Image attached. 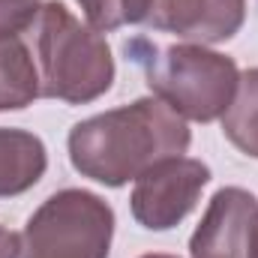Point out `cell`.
Instances as JSON below:
<instances>
[{"label":"cell","mask_w":258,"mask_h":258,"mask_svg":"<svg viewBox=\"0 0 258 258\" xmlns=\"http://www.w3.org/2000/svg\"><path fill=\"white\" fill-rule=\"evenodd\" d=\"M45 144L24 129L0 126V198L27 192L45 174Z\"/></svg>","instance_id":"cell-8"},{"label":"cell","mask_w":258,"mask_h":258,"mask_svg":"<svg viewBox=\"0 0 258 258\" xmlns=\"http://www.w3.org/2000/svg\"><path fill=\"white\" fill-rule=\"evenodd\" d=\"M144 258H174V255H144Z\"/></svg>","instance_id":"cell-15"},{"label":"cell","mask_w":258,"mask_h":258,"mask_svg":"<svg viewBox=\"0 0 258 258\" xmlns=\"http://www.w3.org/2000/svg\"><path fill=\"white\" fill-rule=\"evenodd\" d=\"M114 210L87 189L51 195L21 234L24 258H108Z\"/></svg>","instance_id":"cell-4"},{"label":"cell","mask_w":258,"mask_h":258,"mask_svg":"<svg viewBox=\"0 0 258 258\" xmlns=\"http://www.w3.org/2000/svg\"><path fill=\"white\" fill-rule=\"evenodd\" d=\"M39 9V0H0V36L27 33Z\"/></svg>","instance_id":"cell-12"},{"label":"cell","mask_w":258,"mask_h":258,"mask_svg":"<svg viewBox=\"0 0 258 258\" xmlns=\"http://www.w3.org/2000/svg\"><path fill=\"white\" fill-rule=\"evenodd\" d=\"M27 33L33 36L42 96L81 105L111 87L114 60L105 36L81 24L63 3H45Z\"/></svg>","instance_id":"cell-2"},{"label":"cell","mask_w":258,"mask_h":258,"mask_svg":"<svg viewBox=\"0 0 258 258\" xmlns=\"http://www.w3.org/2000/svg\"><path fill=\"white\" fill-rule=\"evenodd\" d=\"M186 120L156 96L81 120L69 132L75 171L105 186L138 180L156 162L186 153Z\"/></svg>","instance_id":"cell-1"},{"label":"cell","mask_w":258,"mask_h":258,"mask_svg":"<svg viewBox=\"0 0 258 258\" xmlns=\"http://www.w3.org/2000/svg\"><path fill=\"white\" fill-rule=\"evenodd\" d=\"M93 30H117L123 24L147 21L153 0H78Z\"/></svg>","instance_id":"cell-11"},{"label":"cell","mask_w":258,"mask_h":258,"mask_svg":"<svg viewBox=\"0 0 258 258\" xmlns=\"http://www.w3.org/2000/svg\"><path fill=\"white\" fill-rule=\"evenodd\" d=\"M42 96L33 48L21 36H0V111L27 108Z\"/></svg>","instance_id":"cell-9"},{"label":"cell","mask_w":258,"mask_h":258,"mask_svg":"<svg viewBox=\"0 0 258 258\" xmlns=\"http://www.w3.org/2000/svg\"><path fill=\"white\" fill-rule=\"evenodd\" d=\"M258 201L252 192L228 186L210 198V207L189 240L192 258H249Z\"/></svg>","instance_id":"cell-6"},{"label":"cell","mask_w":258,"mask_h":258,"mask_svg":"<svg viewBox=\"0 0 258 258\" xmlns=\"http://www.w3.org/2000/svg\"><path fill=\"white\" fill-rule=\"evenodd\" d=\"M210 180V168L198 159L171 156L147 168L132 189V216L150 228H174L195 204Z\"/></svg>","instance_id":"cell-5"},{"label":"cell","mask_w":258,"mask_h":258,"mask_svg":"<svg viewBox=\"0 0 258 258\" xmlns=\"http://www.w3.org/2000/svg\"><path fill=\"white\" fill-rule=\"evenodd\" d=\"M222 132L237 150L258 159V69L240 75L237 93L222 114Z\"/></svg>","instance_id":"cell-10"},{"label":"cell","mask_w":258,"mask_h":258,"mask_svg":"<svg viewBox=\"0 0 258 258\" xmlns=\"http://www.w3.org/2000/svg\"><path fill=\"white\" fill-rule=\"evenodd\" d=\"M246 15V0H153L147 27L177 33L195 45L231 39Z\"/></svg>","instance_id":"cell-7"},{"label":"cell","mask_w":258,"mask_h":258,"mask_svg":"<svg viewBox=\"0 0 258 258\" xmlns=\"http://www.w3.org/2000/svg\"><path fill=\"white\" fill-rule=\"evenodd\" d=\"M126 51L144 69L153 96L174 108L183 120L210 123L222 117L237 93L240 72L234 60L207 51L204 45H153L147 39H135Z\"/></svg>","instance_id":"cell-3"},{"label":"cell","mask_w":258,"mask_h":258,"mask_svg":"<svg viewBox=\"0 0 258 258\" xmlns=\"http://www.w3.org/2000/svg\"><path fill=\"white\" fill-rule=\"evenodd\" d=\"M249 258H258V213H255V225H252V243H249Z\"/></svg>","instance_id":"cell-14"},{"label":"cell","mask_w":258,"mask_h":258,"mask_svg":"<svg viewBox=\"0 0 258 258\" xmlns=\"http://www.w3.org/2000/svg\"><path fill=\"white\" fill-rule=\"evenodd\" d=\"M18 255H21V237L0 225V258H18Z\"/></svg>","instance_id":"cell-13"}]
</instances>
